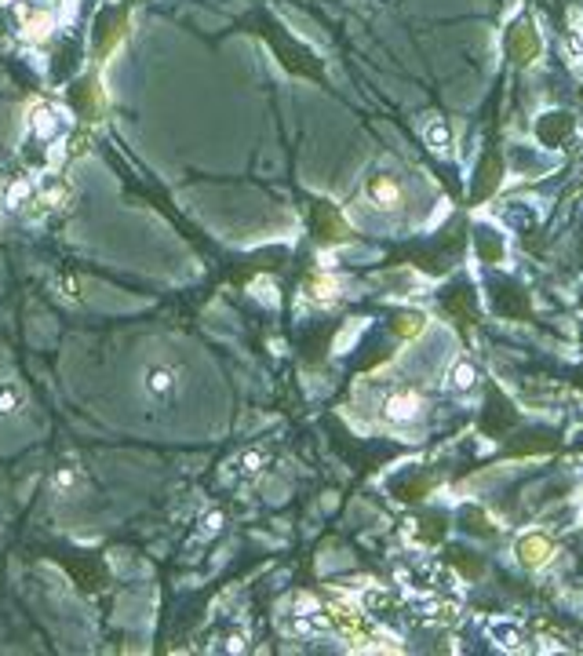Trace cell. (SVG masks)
Wrapping results in <instances>:
<instances>
[{
	"label": "cell",
	"instance_id": "cell-1",
	"mask_svg": "<svg viewBox=\"0 0 583 656\" xmlns=\"http://www.w3.org/2000/svg\"><path fill=\"white\" fill-rule=\"evenodd\" d=\"M310 222H313V230H317L321 241H346V237H350V222H346L343 211H339L335 204H328V200H321V204L310 208Z\"/></svg>",
	"mask_w": 583,
	"mask_h": 656
},
{
	"label": "cell",
	"instance_id": "cell-2",
	"mask_svg": "<svg viewBox=\"0 0 583 656\" xmlns=\"http://www.w3.org/2000/svg\"><path fill=\"white\" fill-rule=\"evenodd\" d=\"M364 193H368L372 208H379V211H397L404 204V186L394 175H372L364 182Z\"/></svg>",
	"mask_w": 583,
	"mask_h": 656
},
{
	"label": "cell",
	"instance_id": "cell-3",
	"mask_svg": "<svg viewBox=\"0 0 583 656\" xmlns=\"http://www.w3.org/2000/svg\"><path fill=\"white\" fill-rule=\"evenodd\" d=\"M514 554L525 569H543L550 558H554V539L547 532H525L517 543H514Z\"/></svg>",
	"mask_w": 583,
	"mask_h": 656
},
{
	"label": "cell",
	"instance_id": "cell-4",
	"mask_svg": "<svg viewBox=\"0 0 583 656\" xmlns=\"http://www.w3.org/2000/svg\"><path fill=\"white\" fill-rule=\"evenodd\" d=\"M62 109H55V106H47V102H40V106H33L29 109V131H33V138H40V142H55L58 135H62Z\"/></svg>",
	"mask_w": 583,
	"mask_h": 656
},
{
	"label": "cell",
	"instance_id": "cell-5",
	"mask_svg": "<svg viewBox=\"0 0 583 656\" xmlns=\"http://www.w3.org/2000/svg\"><path fill=\"white\" fill-rule=\"evenodd\" d=\"M419 408H423V397H419L415 390H408V386L394 390V394L383 401V415H386L390 423H412V419L419 415Z\"/></svg>",
	"mask_w": 583,
	"mask_h": 656
},
{
	"label": "cell",
	"instance_id": "cell-6",
	"mask_svg": "<svg viewBox=\"0 0 583 656\" xmlns=\"http://www.w3.org/2000/svg\"><path fill=\"white\" fill-rule=\"evenodd\" d=\"M510 58H514L517 66H528V62L539 58V33H536L528 22H517V26L510 29Z\"/></svg>",
	"mask_w": 583,
	"mask_h": 656
},
{
	"label": "cell",
	"instance_id": "cell-7",
	"mask_svg": "<svg viewBox=\"0 0 583 656\" xmlns=\"http://www.w3.org/2000/svg\"><path fill=\"white\" fill-rule=\"evenodd\" d=\"M33 200H36V182L29 175H18V179H11L4 186V208L7 211H18V208H26Z\"/></svg>",
	"mask_w": 583,
	"mask_h": 656
},
{
	"label": "cell",
	"instance_id": "cell-8",
	"mask_svg": "<svg viewBox=\"0 0 583 656\" xmlns=\"http://www.w3.org/2000/svg\"><path fill=\"white\" fill-rule=\"evenodd\" d=\"M415 612H419V620H423V623H430V627H448V623H455V620H459V605H455V601H445V598H437V601H423Z\"/></svg>",
	"mask_w": 583,
	"mask_h": 656
},
{
	"label": "cell",
	"instance_id": "cell-9",
	"mask_svg": "<svg viewBox=\"0 0 583 656\" xmlns=\"http://www.w3.org/2000/svg\"><path fill=\"white\" fill-rule=\"evenodd\" d=\"M302 295H306L310 302L328 306V302L339 299V284H335V277H328V273H313V277L302 281Z\"/></svg>",
	"mask_w": 583,
	"mask_h": 656
},
{
	"label": "cell",
	"instance_id": "cell-10",
	"mask_svg": "<svg viewBox=\"0 0 583 656\" xmlns=\"http://www.w3.org/2000/svg\"><path fill=\"white\" fill-rule=\"evenodd\" d=\"M488 638L503 649H521V641H525V634L514 620H488Z\"/></svg>",
	"mask_w": 583,
	"mask_h": 656
},
{
	"label": "cell",
	"instance_id": "cell-11",
	"mask_svg": "<svg viewBox=\"0 0 583 656\" xmlns=\"http://www.w3.org/2000/svg\"><path fill=\"white\" fill-rule=\"evenodd\" d=\"M51 26H55V15H51L47 7H36V11H26V15H22V29H26V36H33V40L47 36Z\"/></svg>",
	"mask_w": 583,
	"mask_h": 656
},
{
	"label": "cell",
	"instance_id": "cell-12",
	"mask_svg": "<svg viewBox=\"0 0 583 656\" xmlns=\"http://www.w3.org/2000/svg\"><path fill=\"white\" fill-rule=\"evenodd\" d=\"M423 138H426V146H430L434 153H448V149H452V128H448V120H426Z\"/></svg>",
	"mask_w": 583,
	"mask_h": 656
},
{
	"label": "cell",
	"instance_id": "cell-13",
	"mask_svg": "<svg viewBox=\"0 0 583 656\" xmlns=\"http://www.w3.org/2000/svg\"><path fill=\"white\" fill-rule=\"evenodd\" d=\"M474 383H477V368H474L466 357H455V361L448 364V386L463 394V390H470Z\"/></svg>",
	"mask_w": 583,
	"mask_h": 656
},
{
	"label": "cell",
	"instance_id": "cell-14",
	"mask_svg": "<svg viewBox=\"0 0 583 656\" xmlns=\"http://www.w3.org/2000/svg\"><path fill=\"white\" fill-rule=\"evenodd\" d=\"M146 390H149V394H157V397L171 394V390H175V368H168V364H153V368H146Z\"/></svg>",
	"mask_w": 583,
	"mask_h": 656
},
{
	"label": "cell",
	"instance_id": "cell-15",
	"mask_svg": "<svg viewBox=\"0 0 583 656\" xmlns=\"http://www.w3.org/2000/svg\"><path fill=\"white\" fill-rule=\"evenodd\" d=\"M423 328H426V321L419 313H397L394 317V335H401V339H415Z\"/></svg>",
	"mask_w": 583,
	"mask_h": 656
},
{
	"label": "cell",
	"instance_id": "cell-16",
	"mask_svg": "<svg viewBox=\"0 0 583 656\" xmlns=\"http://www.w3.org/2000/svg\"><path fill=\"white\" fill-rule=\"evenodd\" d=\"M394 598H390V590L386 587H379V583H368L364 590H361V605L368 609V612H379V609H386Z\"/></svg>",
	"mask_w": 583,
	"mask_h": 656
},
{
	"label": "cell",
	"instance_id": "cell-17",
	"mask_svg": "<svg viewBox=\"0 0 583 656\" xmlns=\"http://www.w3.org/2000/svg\"><path fill=\"white\" fill-rule=\"evenodd\" d=\"M477 255L485 262H503V241L496 233H477Z\"/></svg>",
	"mask_w": 583,
	"mask_h": 656
},
{
	"label": "cell",
	"instance_id": "cell-18",
	"mask_svg": "<svg viewBox=\"0 0 583 656\" xmlns=\"http://www.w3.org/2000/svg\"><path fill=\"white\" fill-rule=\"evenodd\" d=\"M430 485H434V481H430L426 474H419V477L401 481V485H397V496H401V499H423V496L430 492Z\"/></svg>",
	"mask_w": 583,
	"mask_h": 656
},
{
	"label": "cell",
	"instance_id": "cell-19",
	"mask_svg": "<svg viewBox=\"0 0 583 656\" xmlns=\"http://www.w3.org/2000/svg\"><path fill=\"white\" fill-rule=\"evenodd\" d=\"M18 408H22V390H18V383H0V415L18 412Z\"/></svg>",
	"mask_w": 583,
	"mask_h": 656
},
{
	"label": "cell",
	"instance_id": "cell-20",
	"mask_svg": "<svg viewBox=\"0 0 583 656\" xmlns=\"http://www.w3.org/2000/svg\"><path fill=\"white\" fill-rule=\"evenodd\" d=\"M463 521H466V528L477 532V536H492V532H496L492 521H488V514H481V510H474V507L463 510Z\"/></svg>",
	"mask_w": 583,
	"mask_h": 656
},
{
	"label": "cell",
	"instance_id": "cell-21",
	"mask_svg": "<svg viewBox=\"0 0 583 656\" xmlns=\"http://www.w3.org/2000/svg\"><path fill=\"white\" fill-rule=\"evenodd\" d=\"M452 565H459V572L470 576V579L481 576V558H474L470 550H455V554H452Z\"/></svg>",
	"mask_w": 583,
	"mask_h": 656
},
{
	"label": "cell",
	"instance_id": "cell-22",
	"mask_svg": "<svg viewBox=\"0 0 583 656\" xmlns=\"http://www.w3.org/2000/svg\"><path fill=\"white\" fill-rule=\"evenodd\" d=\"M262 452H244L240 456V474H255V470H262Z\"/></svg>",
	"mask_w": 583,
	"mask_h": 656
},
{
	"label": "cell",
	"instance_id": "cell-23",
	"mask_svg": "<svg viewBox=\"0 0 583 656\" xmlns=\"http://www.w3.org/2000/svg\"><path fill=\"white\" fill-rule=\"evenodd\" d=\"M219 525H222V514H208V521H204V536H211Z\"/></svg>",
	"mask_w": 583,
	"mask_h": 656
},
{
	"label": "cell",
	"instance_id": "cell-24",
	"mask_svg": "<svg viewBox=\"0 0 583 656\" xmlns=\"http://www.w3.org/2000/svg\"><path fill=\"white\" fill-rule=\"evenodd\" d=\"M375 4H390V0H375Z\"/></svg>",
	"mask_w": 583,
	"mask_h": 656
}]
</instances>
